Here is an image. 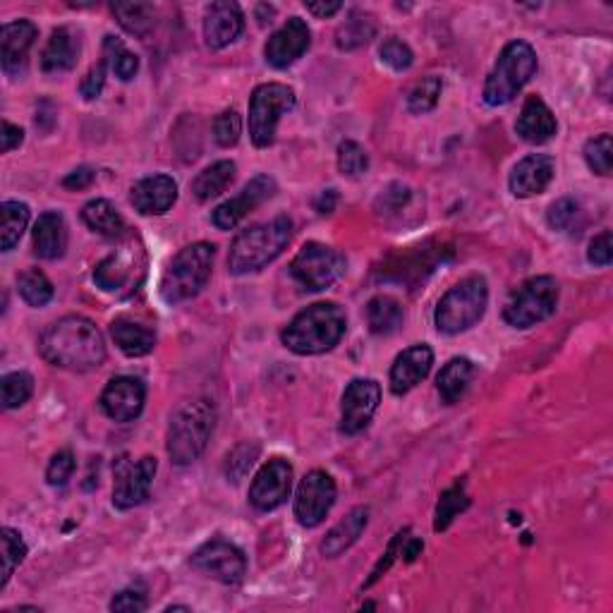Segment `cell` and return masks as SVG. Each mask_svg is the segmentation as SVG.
<instances>
[{
  "mask_svg": "<svg viewBox=\"0 0 613 613\" xmlns=\"http://www.w3.org/2000/svg\"><path fill=\"white\" fill-rule=\"evenodd\" d=\"M0 546H3V575H0V590L8 585L15 568L20 566L27 556V544H24L22 534L12 527H3L0 530Z\"/></svg>",
  "mask_w": 613,
  "mask_h": 613,
  "instance_id": "obj_39",
  "label": "cell"
},
{
  "mask_svg": "<svg viewBox=\"0 0 613 613\" xmlns=\"http://www.w3.org/2000/svg\"><path fill=\"white\" fill-rule=\"evenodd\" d=\"M405 312L403 305L391 295H376L367 305V324L369 331L376 336H388V333L398 331L403 326Z\"/></svg>",
  "mask_w": 613,
  "mask_h": 613,
  "instance_id": "obj_31",
  "label": "cell"
},
{
  "mask_svg": "<svg viewBox=\"0 0 613 613\" xmlns=\"http://www.w3.org/2000/svg\"><path fill=\"white\" fill-rule=\"evenodd\" d=\"M216 424V408L211 400L197 398L182 403L173 412L171 424H168L166 451L171 463L175 465H192L206 451L211 434Z\"/></svg>",
  "mask_w": 613,
  "mask_h": 613,
  "instance_id": "obj_4",
  "label": "cell"
},
{
  "mask_svg": "<svg viewBox=\"0 0 613 613\" xmlns=\"http://www.w3.org/2000/svg\"><path fill=\"white\" fill-rule=\"evenodd\" d=\"M422 549H424L422 539H417V537H408V539H405V544H403V554H400V556H405V561L412 563V561H415L417 556H420V551H422Z\"/></svg>",
  "mask_w": 613,
  "mask_h": 613,
  "instance_id": "obj_59",
  "label": "cell"
},
{
  "mask_svg": "<svg viewBox=\"0 0 613 613\" xmlns=\"http://www.w3.org/2000/svg\"><path fill=\"white\" fill-rule=\"evenodd\" d=\"M556 130L558 123L551 108L539 96H527L523 111L518 115V123H515L518 137L525 139L527 144H546L556 135Z\"/></svg>",
  "mask_w": 613,
  "mask_h": 613,
  "instance_id": "obj_24",
  "label": "cell"
},
{
  "mask_svg": "<svg viewBox=\"0 0 613 613\" xmlns=\"http://www.w3.org/2000/svg\"><path fill=\"white\" fill-rule=\"evenodd\" d=\"M467 506H470V499H467L465 482L463 479H458L453 487H448L441 494L439 506H436V515H434V530L436 532L446 530V527L451 525L460 513L467 511Z\"/></svg>",
  "mask_w": 613,
  "mask_h": 613,
  "instance_id": "obj_37",
  "label": "cell"
},
{
  "mask_svg": "<svg viewBox=\"0 0 613 613\" xmlns=\"http://www.w3.org/2000/svg\"><path fill=\"white\" fill-rule=\"evenodd\" d=\"M348 329L345 309L336 302H314L285 326L281 341L295 355H321L341 343Z\"/></svg>",
  "mask_w": 613,
  "mask_h": 613,
  "instance_id": "obj_2",
  "label": "cell"
},
{
  "mask_svg": "<svg viewBox=\"0 0 613 613\" xmlns=\"http://www.w3.org/2000/svg\"><path fill=\"white\" fill-rule=\"evenodd\" d=\"M489 305V285L482 276H467L441 297L434 312V324L441 333L455 336L477 324Z\"/></svg>",
  "mask_w": 613,
  "mask_h": 613,
  "instance_id": "obj_7",
  "label": "cell"
},
{
  "mask_svg": "<svg viewBox=\"0 0 613 613\" xmlns=\"http://www.w3.org/2000/svg\"><path fill=\"white\" fill-rule=\"evenodd\" d=\"M410 197H412V192L408 190V187L391 185L384 194H381L379 199H376V211H379V214H386V216L396 214V211H400L405 204L410 202Z\"/></svg>",
  "mask_w": 613,
  "mask_h": 613,
  "instance_id": "obj_50",
  "label": "cell"
},
{
  "mask_svg": "<svg viewBox=\"0 0 613 613\" xmlns=\"http://www.w3.org/2000/svg\"><path fill=\"white\" fill-rule=\"evenodd\" d=\"M472 379H475V364H472V360H467V357H453V360L441 369L439 376H436V388H439L443 403H458L467 393V388H470Z\"/></svg>",
  "mask_w": 613,
  "mask_h": 613,
  "instance_id": "obj_29",
  "label": "cell"
},
{
  "mask_svg": "<svg viewBox=\"0 0 613 613\" xmlns=\"http://www.w3.org/2000/svg\"><path fill=\"white\" fill-rule=\"evenodd\" d=\"M307 12H312L314 17H319V20H326V17L336 15V12L343 10V3H338V0H333V3H307L305 5Z\"/></svg>",
  "mask_w": 613,
  "mask_h": 613,
  "instance_id": "obj_57",
  "label": "cell"
},
{
  "mask_svg": "<svg viewBox=\"0 0 613 613\" xmlns=\"http://www.w3.org/2000/svg\"><path fill=\"white\" fill-rule=\"evenodd\" d=\"M312 44V32H309L307 22L300 17H290L278 32L271 34V39L264 46V58L271 68L285 70L297 63L307 53Z\"/></svg>",
  "mask_w": 613,
  "mask_h": 613,
  "instance_id": "obj_18",
  "label": "cell"
},
{
  "mask_svg": "<svg viewBox=\"0 0 613 613\" xmlns=\"http://www.w3.org/2000/svg\"><path fill=\"white\" fill-rule=\"evenodd\" d=\"M147 597H144L142 590H135V587H130V590L118 592L111 599V611H123V613H139V611H147Z\"/></svg>",
  "mask_w": 613,
  "mask_h": 613,
  "instance_id": "obj_52",
  "label": "cell"
},
{
  "mask_svg": "<svg viewBox=\"0 0 613 613\" xmlns=\"http://www.w3.org/2000/svg\"><path fill=\"white\" fill-rule=\"evenodd\" d=\"M29 226V206L22 202H3L0 206V247L3 252L15 250Z\"/></svg>",
  "mask_w": 613,
  "mask_h": 613,
  "instance_id": "obj_34",
  "label": "cell"
},
{
  "mask_svg": "<svg viewBox=\"0 0 613 613\" xmlns=\"http://www.w3.org/2000/svg\"><path fill=\"white\" fill-rule=\"evenodd\" d=\"M0 137H3V154H8V151L20 147L22 139H24V132H22V127L12 125V123H8V120H5L3 135H0Z\"/></svg>",
  "mask_w": 613,
  "mask_h": 613,
  "instance_id": "obj_56",
  "label": "cell"
},
{
  "mask_svg": "<svg viewBox=\"0 0 613 613\" xmlns=\"http://www.w3.org/2000/svg\"><path fill=\"white\" fill-rule=\"evenodd\" d=\"M379 56L391 70L403 72L410 70L412 63H415V53L410 51L408 44H403L400 39H386L379 48Z\"/></svg>",
  "mask_w": 613,
  "mask_h": 613,
  "instance_id": "obj_47",
  "label": "cell"
},
{
  "mask_svg": "<svg viewBox=\"0 0 613 613\" xmlns=\"http://www.w3.org/2000/svg\"><path fill=\"white\" fill-rule=\"evenodd\" d=\"M240 135H242V120L235 111H223L214 120V139L218 147H223V149L235 147Z\"/></svg>",
  "mask_w": 613,
  "mask_h": 613,
  "instance_id": "obj_45",
  "label": "cell"
},
{
  "mask_svg": "<svg viewBox=\"0 0 613 613\" xmlns=\"http://www.w3.org/2000/svg\"><path fill=\"white\" fill-rule=\"evenodd\" d=\"M82 221L91 233L101 235V238L115 240L125 233V221L120 216V211L108 202V199H91L89 204H84L82 209Z\"/></svg>",
  "mask_w": 613,
  "mask_h": 613,
  "instance_id": "obj_30",
  "label": "cell"
},
{
  "mask_svg": "<svg viewBox=\"0 0 613 613\" xmlns=\"http://www.w3.org/2000/svg\"><path fill=\"white\" fill-rule=\"evenodd\" d=\"M77 58H80V36L70 27H58L41 53V70L46 75H60L75 68Z\"/></svg>",
  "mask_w": 613,
  "mask_h": 613,
  "instance_id": "obj_26",
  "label": "cell"
},
{
  "mask_svg": "<svg viewBox=\"0 0 613 613\" xmlns=\"http://www.w3.org/2000/svg\"><path fill=\"white\" fill-rule=\"evenodd\" d=\"M580 218V204L573 202V199H558L549 206V211H546V221H549V226L558 230V233H566L575 226V221Z\"/></svg>",
  "mask_w": 613,
  "mask_h": 613,
  "instance_id": "obj_46",
  "label": "cell"
},
{
  "mask_svg": "<svg viewBox=\"0 0 613 613\" xmlns=\"http://www.w3.org/2000/svg\"><path fill=\"white\" fill-rule=\"evenodd\" d=\"M127 278H130V266H127L125 259L118 257V254L106 257L94 269V281L101 290H106V293H115L118 288H123Z\"/></svg>",
  "mask_w": 613,
  "mask_h": 613,
  "instance_id": "obj_41",
  "label": "cell"
},
{
  "mask_svg": "<svg viewBox=\"0 0 613 613\" xmlns=\"http://www.w3.org/2000/svg\"><path fill=\"white\" fill-rule=\"evenodd\" d=\"M295 91L288 84L269 82L259 84L252 91L250 99V137L254 147L266 149L276 139V127L281 115L290 113L295 108Z\"/></svg>",
  "mask_w": 613,
  "mask_h": 613,
  "instance_id": "obj_9",
  "label": "cell"
},
{
  "mask_svg": "<svg viewBox=\"0 0 613 613\" xmlns=\"http://www.w3.org/2000/svg\"><path fill=\"white\" fill-rule=\"evenodd\" d=\"M178 199V182L171 175H151L132 185L130 202L142 216H163Z\"/></svg>",
  "mask_w": 613,
  "mask_h": 613,
  "instance_id": "obj_23",
  "label": "cell"
},
{
  "mask_svg": "<svg viewBox=\"0 0 613 613\" xmlns=\"http://www.w3.org/2000/svg\"><path fill=\"white\" fill-rule=\"evenodd\" d=\"M381 403V386L374 379H352L341 400V432L345 436L360 434L372 422Z\"/></svg>",
  "mask_w": 613,
  "mask_h": 613,
  "instance_id": "obj_14",
  "label": "cell"
},
{
  "mask_svg": "<svg viewBox=\"0 0 613 613\" xmlns=\"http://www.w3.org/2000/svg\"><path fill=\"white\" fill-rule=\"evenodd\" d=\"M36 34H39V29L29 20L8 22L0 32V63H3V72L10 80H20L27 72V58Z\"/></svg>",
  "mask_w": 613,
  "mask_h": 613,
  "instance_id": "obj_19",
  "label": "cell"
},
{
  "mask_svg": "<svg viewBox=\"0 0 613 613\" xmlns=\"http://www.w3.org/2000/svg\"><path fill=\"white\" fill-rule=\"evenodd\" d=\"M293 489V465L285 458H271L252 479L250 503L257 511H276L290 499Z\"/></svg>",
  "mask_w": 613,
  "mask_h": 613,
  "instance_id": "obj_13",
  "label": "cell"
},
{
  "mask_svg": "<svg viewBox=\"0 0 613 613\" xmlns=\"http://www.w3.org/2000/svg\"><path fill=\"white\" fill-rule=\"evenodd\" d=\"M367 168H369V156L360 144L348 139V142H343L341 147H338V171L343 175H348V178H360L362 173H367Z\"/></svg>",
  "mask_w": 613,
  "mask_h": 613,
  "instance_id": "obj_44",
  "label": "cell"
},
{
  "mask_svg": "<svg viewBox=\"0 0 613 613\" xmlns=\"http://www.w3.org/2000/svg\"><path fill=\"white\" fill-rule=\"evenodd\" d=\"M434 364V350L429 345H412V348L403 350L396 357L391 367V391L396 396H405L417 384H422L432 372Z\"/></svg>",
  "mask_w": 613,
  "mask_h": 613,
  "instance_id": "obj_22",
  "label": "cell"
},
{
  "mask_svg": "<svg viewBox=\"0 0 613 613\" xmlns=\"http://www.w3.org/2000/svg\"><path fill=\"white\" fill-rule=\"evenodd\" d=\"M96 173L91 171V168L82 166L77 168V171H72L70 175H65L63 180V187H68V190H84V187H89L91 182H94Z\"/></svg>",
  "mask_w": 613,
  "mask_h": 613,
  "instance_id": "obj_55",
  "label": "cell"
},
{
  "mask_svg": "<svg viewBox=\"0 0 613 613\" xmlns=\"http://www.w3.org/2000/svg\"><path fill=\"white\" fill-rule=\"evenodd\" d=\"M159 463L151 455H144L137 463H125L120 472L115 475L113 487V506L120 511H130V508L142 506L149 499L151 484H154Z\"/></svg>",
  "mask_w": 613,
  "mask_h": 613,
  "instance_id": "obj_16",
  "label": "cell"
},
{
  "mask_svg": "<svg viewBox=\"0 0 613 613\" xmlns=\"http://www.w3.org/2000/svg\"><path fill=\"white\" fill-rule=\"evenodd\" d=\"M39 352L48 364L70 372H91L106 360V343L96 324L80 314H70L44 331Z\"/></svg>",
  "mask_w": 613,
  "mask_h": 613,
  "instance_id": "obj_1",
  "label": "cell"
},
{
  "mask_svg": "<svg viewBox=\"0 0 613 613\" xmlns=\"http://www.w3.org/2000/svg\"><path fill=\"white\" fill-rule=\"evenodd\" d=\"M34 393V379L27 372H12L5 374L0 381V396H3V408L15 410L22 408Z\"/></svg>",
  "mask_w": 613,
  "mask_h": 613,
  "instance_id": "obj_40",
  "label": "cell"
},
{
  "mask_svg": "<svg viewBox=\"0 0 613 613\" xmlns=\"http://www.w3.org/2000/svg\"><path fill=\"white\" fill-rule=\"evenodd\" d=\"M101 410L113 422H132L147 403V386L137 376H115L101 393Z\"/></svg>",
  "mask_w": 613,
  "mask_h": 613,
  "instance_id": "obj_17",
  "label": "cell"
},
{
  "mask_svg": "<svg viewBox=\"0 0 613 613\" xmlns=\"http://www.w3.org/2000/svg\"><path fill=\"white\" fill-rule=\"evenodd\" d=\"M290 273L309 293H321L345 273V257L338 250L321 242H307L295 254Z\"/></svg>",
  "mask_w": 613,
  "mask_h": 613,
  "instance_id": "obj_10",
  "label": "cell"
},
{
  "mask_svg": "<svg viewBox=\"0 0 613 613\" xmlns=\"http://www.w3.org/2000/svg\"><path fill=\"white\" fill-rule=\"evenodd\" d=\"M276 190L278 185L271 175H257V178L247 182L233 199L216 206L214 214H211V223H214L218 230H233L247 214H252V211L259 209L264 202H269Z\"/></svg>",
  "mask_w": 613,
  "mask_h": 613,
  "instance_id": "obj_15",
  "label": "cell"
},
{
  "mask_svg": "<svg viewBox=\"0 0 613 613\" xmlns=\"http://www.w3.org/2000/svg\"><path fill=\"white\" fill-rule=\"evenodd\" d=\"M103 60H106L108 68L115 72V77L123 82L135 80V75L139 72V58L123 41L115 39V36H106V39H103Z\"/></svg>",
  "mask_w": 613,
  "mask_h": 613,
  "instance_id": "obj_36",
  "label": "cell"
},
{
  "mask_svg": "<svg viewBox=\"0 0 613 613\" xmlns=\"http://www.w3.org/2000/svg\"><path fill=\"white\" fill-rule=\"evenodd\" d=\"M111 12L132 36H147L156 27V8L151 3H113Z\"/></svg>",
  "mask_w": 613,
  "mask_h": 613,
  "instance_id": "obj_33",
  "label": "cell"
},
{
  "mask_svg": "<svg viewBox=\"0 0 613 613\" xmlns=\"http://www.w3.org/2000/svg\"><path fill=\"white\" fill-rule=\"evenodd\" d=\"M166 611H190V606H168Z\"/></svg>",
  "mask_w": 613,
  "mask_h": 613,
  "instance_id": "obj_60",
  "label": "cell"
},
{
  "mask_svg": "<svg viewBox=\"0 0 613 613\" xmlns=\"http://www.w3.org/2000/svg\"><path fill=\"white\" fill-rule=\"evenodd\" d=\"M585 161L587 166H590L592 173L597 175H611V168H613V142H611V135H599V137H592L590 142L585 144Z\"/></svg>",
  "mask_w": 613,
  "mask_h": 613,
  "instance_id": "obj_43",
  "label": "cell"
},
{
  "mask_svg": "<svg viewBox=\"0 0 613 613\" xmlns=\"http://www.w3.org/2000/svg\"><path fill=\"white\" fill-rule=\"evenodd\" d=\"M338 489L329 472L312 470L300 482L295 496V518L302 527H319L336 503Z\"/></svg>",
  "mask_w": 613,
  "mask_h": 613,
  "instance_id": "obj_12",
  "label": "cell"
},
{
  "mask_svg": "<svg viewBox=\"0 0 613 613\" xmlns=\"http://www.w3.org/2000/svg\"><path fill=\"white\" fill-rule=\"evenodd\" d=\"M111 336L120 352L127 357H144L154 350L156 331L149 329L147 324H139L127 317L115 319L111 324Z\"/></svg>",
  "mask_w": 613,
  "mask_h": 613,
  "instance_id": "obj_28",
  "label": "cell"
},
{
  "mask_svg": "<svg viewBox=\"0 0 613 613\" xmlns=\"http://www.w3.org/2000/svg\"><path fill=\"white\" fill-rule=\"evenodd\" d=\"M367 523H369V508L364 506L352 508L341 523L326 534V539L321 542V554L326 558H338L341 554H345V551L362 537V532L367 530Z\"/></svg>",
  "mask_w": 613,
  "mask_h": 613,
  "instance_id": "obj_27",
  "label": "cell"
},
{
  "mask_svg": "<svg viewBox=\"0 0 613 613\" xmlns=\"http://www.w3.org/2000/svg\"><path fill=\"white\" fill-rule=\"evenodd\" d=\"M245 32V15L238 3L221 0V3H211L204 15V44L211 51H221L240 39Z\"/></svg>",
  "mask_w": 613,
  "mask_h": 613,
  "instance_id": "obj_20",
  "label": "cell"
},
{
  "mask_svg": "<svg viewBox=\"0 0 613 613\" xmlns=\"http://www.w3.org/2000/svg\"><path fill=\"white\" fill-rule=\"evenodd\" d=\"M32 245L34 254L39 259H60L68 250V226H65V218L58 211H46L39 216V221L34 223L32 233Z\"/></svg>",
  "mask_w": 613,
  "mask_h": 613,
  "instance_id": "obj_25",
  "label": "cell"
},
{
  "mask_svg": "<svg viewBox=\"0 0 613 613\" xmlns=\"http://www.w3.org/2000/svg\"><path fill=\"white\" fill-rule=\"evenodd\" d=\"M537 72V53L527 41H511L496 58L487 82H484V101L487 106H506Z\"/></svg>",
  "mask_w": 613,
  "mask_h": 613,
  "instance_id": "obj_6",
  "label": "cell"
},
{
  "mask_svg": "<svg viewBox=\"0 0 613 613\" xmlns=\"http://www.w3.org/2000/svg\"><path fill=\"white\" fill-rule=\"evenodd\" d=\"M235 163L233 161H218L214 166L204 168L197 178L192 180V194L197 202H211V199L218 197L228 190L230 182L235 180Z\"/></svg>",
  "mask_w": 613,
  "mask_h": 613,
  "instance_id": "obj_32",
  "label": "cell"
},
{
  "mask_svg": "<svg viewBox=\"0 0 613 613\" xmlns=\"http://www.w3.org/2000/svg\"><path fill=\"white\" fill-rule=\"evenodd\" d=\"M290 238H293V221L288 216H278L273 221L242 230L230 245L228 271L233 276L262 271L273 259L281 257Z\"/></svg>",
  "mask_w": 613,
  "mask_h": 613,
  "instance_id": "obj_3",
  "label": "cell"
},
{
  "mask_svg": "<svg viewBox=\"0 0 613 613\" xmlns=\"http://www.w3.org/2000/svg\"><path fill=\"white\" fill-rule=\"evenodd\" d=\"M408 534H410V530H403V532H398L396 537H393V542L388 544V549H386L384 558H381V561L376 563V568H374L372 578H369V582H367V585H364V587H372L374 582L381 578V573H386V570L391 568V563L396 561L398 554H403V544H405V539H408Z\"/></svg>",
  "mask_w": 613,
  "mask_h": 613,
  "instance_id": "obj_53",
  "label": "cell"
},
{
  "mask_svg": "<svg viewBox=\"0 0 613 613\" xmlns=\"http://www.w3.org/2000/svg\"><path fill=\"white\" fill-rule=\"evenodd\" d=\"M72 472H75V455L72 451H58L51 458V463H48L46 470V482L51 484V487H65V484L70 482Z\"/></svg>",
  "mask_w": 613,
  "mask_h": 613,
  "instance_id": "obj_49",
  "label": "cell"
},
{
  "mask_svg": "<svg viewBox=\"0 0 613 613\" xmlns=\"http://www.w3.org/2000/svg\"><path fill=\"white\" fill-rule=\"evenodd\" d=\"M214 257L216 247L209 242H194L175 254L161 278L163 302L180 305L202 293L214 271Z\"/></svg>",
  "mask_w": 613,
  "mask_h": 613,
  "instance_id": "obj_5",
  "label": "cell"
},
{
  "mask_svg": "<svg viewBox=\"0 0 613 613\" xmlns=\"http://www.w3.org/2000/svg\"><path fill=\"white\" fill-rule=\"evenodd\" d=\"M556 173V163L549 154H530L523 161L515 163L508 187H511L513 197L530 199L542 194L551 185Z\"/></svg>",
  "mask_w": 613,
  "mask_h": 613,
  "instance_id": "obj_21",
  "label": "cell"
},
{
  "mask_svg": "<svg viewBox=\"0 0 613 613\" xmlns=\"http://www.w3.org/2000/svg\"><path fill=\"white\" fill-rule=\"evenodd\" d=\"M190 563L194 570L204 573L206 578L223 582V585H235L247 573V558L242 554V549L221 537L199 546L192 554Z\"/></svg>",
  "mask_w": 613,
  "mask_h": 613,
  "instance_id": "obj_11",
  "label": "cell"
},
{
  "mask_svg": "<svg viewBox=\"0 0 613 613\" xmlns=\"http://www.w3.org/2000/svg\"><path fill=\"white\" fill-rule=\"evenodd\" d=\"M17 290L29 307H44L53 300V285L44 271L27 269L17 276Z\"/></svg>",
  "mask_w": 613,
  "mask_h": 613,
  "instance_id": "obj_38",
  "label": "cell"
},
{
  "mask_svg": "<svg viewBox=\"0 0 613 613\" xmlns=\"http://www.w3.org/2000/svg\"><path fill=\"white\" fill-rule=\"evenodd\" d=\"M558 307V283L551 276L530 278L511 295L503 307V319L513 329H532L542 324Z\"/></svg>",
  "mask_w": 613,
  "mask_h": 613,
  "instance_id": "obj_8",
  "label": "cell"
},
{
  "mask_svg": "<svg viewBox=\"0 0 613 613\" xmlns=\"http://www.w3.org/2000/svg\"><path fill=\"white\" fill-rule=\"evenodd\" d=\"M106 65H108L106 60H101V63L91 65L87 75H84V80L80 84V91L87 101L99 99L103 87H106Z\"/></svg>",
  "mask_w": 613,
  "mask_h": 613,
  "instance_id": "obj_51",
  "label": "cell"
},
{
  "mask_svg": "<svg viewBox=\"0 0 613 613\" xmlns=\"http://www.w3.org/2000/svg\"><path fill=\"white\" fill-rule=\"evenodd\" d=\"M257 455H259V448L250 446V443H242V446L235 448L233 453H228V458H226L228 479L240 482V479L250 472V467L254 465V460H257Z\"/></svg>",
  "mask_w": 613,
  "mask_h": 613,
  "instance_id": "obj_48",
  "label": "cell"
},
{
  "mask_svg": "<svg viewBox=\"0 0 613 613\" xmlns=\"http://www.w3.org/2000/svg\"><path fill=\"white\" fill-rule=\"evenodd\" d=\"M374 34H376L374 17L367 15V12H352L348 20L338 27L336 44L341 51H355V48L369 44V41L374 39Z\"/></svg>",
  "mask_w": 613,
  "mask_h": 613,
  "instance_id": "obj_35",
  "label": "cell"
},
{
  "mask_svg": "<svg viewBox=\"0 0 613 613\" xmlns=\"http://www.w3.org/2000/svg\"><path fill=\"white\" fill-rule=\"evenodd\" d=\"M441 91H443L441 77H427V80L417 82L415 87H412L410 96H408V108H410V113L424 115V113L434 111L436 103H439Z\"/></svg>",
  "mask_w": 613,
  "mask_h": 613,
  "instance_id": "obj_42",
  "label": "cell"
},
{
  "mask_svg": "<svg viewBox=\"0 0 613 613\" xmlns=\"http://www.w3.org/2000/svg\"><path fill=\"white\" fill-rule=\"evenodd\" d=\"M587 259L594 266H609L613 259V240H611V230H604L602 235H597L590 242V252H587Z\"/></svg>",
  "mask_w": 613,
  "mask_h": 613,
  "instance_id": "obj_54",
  "label": "cell"
},
{
  "mask_svg": "<svg viewBox=\"0 0 613 613\" xmlns=\"http://www.w3.org/2000/svg\"><path fill=\"white\" fill-rule=\"evenodd\" d=\"M336 202H338L336 190H326V192H321V197L317 199V204H314V206H317L319 214H331Z\"/></svg>",
  "mask_w": 613,
  "mask_h": 613,
  "instance_id": "obj_58",
  "label": "cell"
}]
</instances>
